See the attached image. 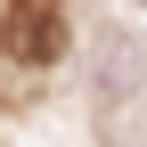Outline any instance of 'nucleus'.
Returning <instances> with one entry per match:
<instances>
[{
	"label": "nucleus",
	"mask_w": 147,
	"mask_h": 147,
	"mask_svg": "<svg viewBox=\"0 0 147 147\" xmlns=\"http://www.w3.org/2000/svg\"><path fill=\"white\" fill-rule=\"evenodd\" d=\"M65 49V0H8L0 8V57L8 65H49Z\"/></svg>",
	"instance_id": "1"
}]
</instances>
